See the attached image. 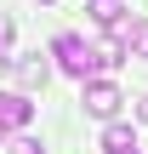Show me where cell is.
I'll return each mask as SVG.
<instances>
[{
  "label": "cell",
  "mask_w": 148,
  "mask_h": 154,
  "mask_svg": "<svg viewBox=\"0 0 148 154\" xmlns=\"http://www.w3.org/2000/svg\"><path fill=\"white\" fill-rule=\"evenodd\" d=\"M51 57H57V69H63V74H74L80 86H86V80H97V51H91L80 34H68V29L51 40Z\"/></svg>",
  "instance_id": "6da1fadb"
},
{
  "label": "cell",
  "mask_w": 148,
  "mask_h": 154,
  "mask_svg": "<svg viewBox=\"0 0 148 154\" xmlns=\"http://www.w3.org/2000/svg\"><path fill=\"white\" fill-rule=\"evenodd\" d=\"M86 11H91L97 29H120L125 23V0H86Z\"/></svg>",
  "instance_id": "8992f818"
},
{
  "label": "cell",
  "mask_w": 148,
  "mask_h": 154,
  "mask_svg": "<svg viewBox=\"0 0 148 154\" xmlns=\"http://www.w3.org/2000/svg\"><path fill=\"white\" fill-rule=\"evenodd\" d=\"M46 6H51V0H46Z\"/></svg>",
  "instance_id": "4fadbf2b"
},
{
  "label": "cell",
  "mask_w": 148,
  "mask_h": 154,
  "mask_svg": "<svg viewBox=\"0 0 148 154\" xmlns=\"http://www.w3.org/2000/svg\"><path fill=\"white\" fill-rule=\"evenodd\" d=\"M120 46H125V57H148V17H125L120 29Z\"/></svg>",
  "instance_id": "5b68a950"
},
{
  "label": "cell",
  "mask_w": 148,
  "mask_h": 154,
  "mask_svg": "<svg viewBox=\"0 0 148 154\" xmlns=\"http://www.w3.org/2000/svg\"><path fill=\"white\" fill-rule=\"evenodd\" d=\"M91 51H97V69H120V63H125V46H120V34H108V40H97Z\"/></svg>",
  "instance_id": "52a82bcc"
},
{
  "label": "cell",
  "mask_w": 148,
  "mask_h": 154,
  "mask_svg": "<svg viewBox=\"0 0 148 154\" xmlns=\"http://www.w3.org/2000/svg\"><path fill=\"white\" fill-rule=\"evenodd\" d=\"M29 120H34V103H29L23 91H0V137H6V131H23Z\"/></svg>",
  "instance_id": "3957f363"
},
{
  "label": "cell",
  "mask_w": 148,
  "mask_h": 154,
  "mask_svg": "<svg viewBox=\"0 0 148 154\" xmlns=\"http://www.w3.org/2000/svg\"><path fill=\"white\" fill-rule=\"evenodd\" d=\"M103 149H137V131H131V126H120V120H114V126H108V131H103Z\"/></svg>",
  "instance_id": "ba28073f"
},
{
  "label": "cell",
  "mask_w": 148,
  "mask_h": 154,
  "mask_svg": "<svg viewBox=\"0 0 148 154\" xmlns=\"http://www.w3.org/2000/svg\"><path fill=\"white\" fill-rule=\"evenodd\" d=\"M11 74H17V86H29V91H34V86H46V80H51V63H46L40 51H17V57H11Z\"/></svg>",
  "instance_id": "277c9868"
},
{
  "label": "cell",
  "mask_w": 148,
  "mask_h": 154,
  "mask_svg": "<svg viewBox=\"0 0 148 154\" xmlns=\"http://www.w3.org/2000/svg\"><path fill=\"white\" fill-rule=\"evenodd\" d=\"M80 103H86V114H91V120H108V126H114V114H120V103H125V97H120V86H114V80H86V86H80Z\"/></svg>",
  "instance_id": "7a4b0ae2"
},
{
  "label": "cell",
  "mask_w": 148,
  "mask_h": 154,
  "mask_svg": "<svg viewBox=\"0 0 148 154\" xmlns=\"http://www.w3.org/2000/svg\"><path fill=\"white\" fill-rule=\"evenodd\" d=\"M6 154H46V149H40L34 137H17V143H11V149H6Z\"/></svg>",
  "instance_id": "30bf717a"
},
{
  "label": "cell",
  "mask_w": 148,
  "mask_h": 154,
  "mask_svg": "<svg viewBox=\"0 0 148 154\" xmlns=\"http://www.w3.org/2000/svg\"><path fill=\"white\" fill-rule=\"evenodd\" d=\"M137 120H143V126H148V91H143V103H137Z\"/></svg>",
  "instance_id": "8fae6325"
},
{
  "label": "cell",
  "mask_w": 148,
  "mask_h": 154,
  "mask_svg": "<svg viewBox=\"0 0 148 154\" xmlns=\"http://www.w3.org/2000/svg\"><path fill=\"white\" fill-rule=\"evenodd\" d=\"M0 63H11V17H0Z\"/></svg>",
  "instance_id": "9c48e42d"
},
{
  "label": "cell",
  "mask_w": 148,
  "mask_h": 154,
  "mask_svg": "<svg viewBox=\"0 0 148 154\" xmlns=\"http://www.w3.org/2000/svg\"><path fill=\"white\" fill-rule=\"evenodd\" d=\"M108 154H143V149H108Z\"/></svg>",
  "instance_id": "7c38bea8"
}]
</instances>
